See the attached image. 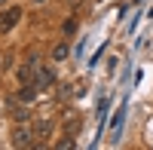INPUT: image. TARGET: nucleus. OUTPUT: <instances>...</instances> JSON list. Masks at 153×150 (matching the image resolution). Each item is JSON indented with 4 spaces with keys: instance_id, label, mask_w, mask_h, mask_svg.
<instances>
[{
    "instance_id": "f257e3e1",
    "label": "nucleus",
    "mask_w": 153,
    "mask_h": 150,
    "mask_svg": "<svg viewBox=\"0 0 153 150\" xmlns=\"http://www.w3.org/2000/svg\"><path fill=\"white\" fill-rule=\"evenodd\" d=\"M22 16H25L22 6H6L3 12H0V34H9V31L22 22Z\"/></svg>"
},
{
    "instance_id": "f03ea898",
    "label": "nucleus",
    "mask_w": 153,
    "mask_h": 150,
    "mask_svg": "<svg viewBox=\"0 0 153 150\" xmlns=\"http://www.w3.org/2000/svg\"><path fill=\"white\" fill-rule=\"evenodd\" d=\"M61 129H65V135L76 138V135H80V129H83V120H80V114H74V110H68V114L61 117Z\"/></svg>"
},
{
    "instance_id": "7ed1b4c3",
    "label": "nucleus",
    "mask_w": 153,
    "mask_h": 150,
    "mask_svg": "<svg viewBox=\"0 0 153 150\" xmlns=\"http://www.w3.org/2000/svg\"><path fill=\"white\" fill-rule=\"evenodd\" d=\"M34 86H37V89H49V86H55V71H52V68H46V65H37Z\"/></svg>"
},
{
    "instance_id": "20e7f679",
    "label": "nucleus",
    "mask_w": 153,
    "mask_h": 150,
    "mask_svg": "<svg viewBox=\"0 0 153 150\" xmlns=\"http://www.w3.org/2000/svg\"><path fill=\"white\" fill-rule=\"evenodd\" d=\"M34 138H37V132H31L28 126H19L12 132V147H34Z\"/></svg>"
},
{
    "instance_id": "39448f33",
    "label": "nucleus",
    "mask_w": 153,
    "mask_h": 150,
    "mask_svg": "<svg viewBox=\"0 0 153 150\" xmlns=\"http://www.w3.org/2000/svg\"><path fill=\"white\" fill-rule=\"evenodd\" d=\"M34 77H37V65H34V61H28V65L19 68V83H22V86H25V83H34Z\"/></svg>"
},
{
    "instance_id": "423d86ee",
    "label": "nucleus",
    "mask_w": 153,
    "mask_h": 150,
    "mask_svg": "<svg viewBox=\"0 0 153 150\" xmlns=\"http://www.w3.org/2000/svg\"><path fill=\"white\" fill-rule=\"evenodd\" d=\"M34 98H37V86H34V83H25L22 89H19V101H22V104H31Z\"/></svg>"
},
{
    "instance_id": "0eeeda50",
    "label": "nucleus",
    "mask_w": 153,
    "mask_h": 150,
    "mask_svg": "<svg viewBox=\"0 0 153 150\" xmlns=\"http://www.w3.org/2000/svg\"><path fill=\"white\" fill-rule=\"evenodd\" d=\"M6 107L12 110V117H16L19 123H28V117H31V110H28V107H22V104H16V101H12V98L6 101Z\"/></svg>"
},
{
    "instance_id": "6e6552de",
    "label": "nucleus",
    "mask_w": 153,
    "mask_h": 150,
    "mask_svg": "<svg viewBox=\"0 0 153 150\" xmlns=\"http://www.w3.org/2000/svg\"><path fill=\"white\" fill-rule=\"evenodd\" d=\"M34 132H37V138H40V144H43V138L52 135V123H49V120H40V123L34 126Z\"/></svg>"
},
{
    "instance_id": "1a4fd4ad",
    "label": "nucleus",
    "mask_w": 153,
    "mask_h": 150,
    "mask_svg": "<svg viewBox=\"0 0 153 150\" xmlns=\"http://www.w3.org/2000/svg\"><path fill=\"white\" fill-rule=\"evenodd\" d=\"M68 55H71V46H68V43H58V46L52 49V58H55V61H65Z\"/></svg>"
},
{
    "instance_id": "9d476101",
    "label": "nucleus",
    "mask_w": 153,
    "mask_h": 150,
    "mask_svg": "<svg viewBox=\"0 0 153 150\" xmlns=\"http://www.w3.org/2000/svg\"><path fill=\"white\" fill-rule=\"evenodd\" d=\"M71 147H74V138H71V135H65V138L55 144V150H71Z\"/></svg>"
},
{
    "instance_id": "9b49d317",
    "label": "nucleus",
    "mask_w": 153,
    "mask_h": 150,
    "mask_svg": "<svg viewBox=\"0 0 153 150\" xmlns=\"http://www.w3.org/2000/svg\"><path fill=\"white\" fill-rule=\"evenodd\" d=\"M61 31H65V34H76V19H68V22H65V28H61Z\"/></svg>"
},
{
    "instance_id": "f8f14e48",
    "label": "nucleus",
    "mask_w": 153,
    "mask_h": 150,
    "mask_svg": "<svg viewBox=\"0 0 153 150\" xmlns=\"http://www.w3.org/2000/svg\"><path fill=\"white\" fill-rule=\"evenodd\" d=\"M68 3H71V6H80V3H83V0H68Z\"/></svg>"
},
{
    "instance_id": "ddd939ff",
    "label": "nucleus",
    "mask_w": 153,
    "mask_h": 150,
    "mask_svg": "<svg viewBox=\"0 0 153 150\" xmlns=\"http://www.w3.org/2000/svg\"><path fill=\"white\" fill-rule=\"evenodd\" d=\"M6 3H9V0H0V6H6Z\"/></svg>"
},
{
    "instance_id": "4468645a",
    "label": "nucleus",
    "mask_w": 153,
    "mask_h": 150,
    "mask_svg": "<svg viewBox=\"0 0 153 150\" xmlns=\"http://www.w3.org/2000/svg\"><path fill=\"white\" fill-rule=\"evenodd\" d=\"M34 3H46V0H34Z\"/></svg>"
}]
</instances>
